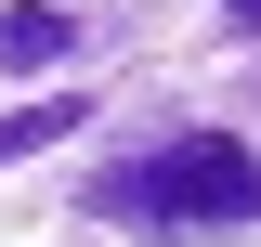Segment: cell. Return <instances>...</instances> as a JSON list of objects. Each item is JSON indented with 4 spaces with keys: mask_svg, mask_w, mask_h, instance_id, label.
I'll list each match as a JSON object with an SVG mask.
<instances>
[{
    "mask_svg": "<svg viewBox=\"0 0 261 247\" xmlns=\"http://www.w3.org/2000/svg\"><path fill=\"white\" fill-rule=\"evenodd\" d=\"M92 221H118V234H235V221H261V156L235 143V130H170V143L118 156V169H92V195H79Z\"/></svg>",
    "mask_w": 261,
    "mask_h": 247,
    "instance_id": "obj_1",
    "label": "cell"
},
{
    "mask_svg": "<svg viewBox=\"0 0 261 247\" xmlns=\"http://www.w3.org/2000/svg\"><path fill=\"white\" fill-rule=\"evenodd\" d=\"M79 39H92V13H65V0H0V65H13V78H53Z\"/></svg>",
    "mask_w": 261,
    "mask_h": 247,
    "instance_id": "obj_2",
    "label": "cell"
},
{
    "mask_svg": "<svg viewBox=\"0 0 261 247\" xmlns=\"http://www.w3.org/2000/svg\"><path fill=\"white\" fill-rule=\"evenodd\" d=\"M79 117H92V91H39V104H13V117H0V169H13V156H39V143H65Z\"/></svg>",
    "mask_w": 261,
    "mask_h": 247,
    "instance_id": "obj_3",
    "label": "cell"
},
{
    "mask_svg": "<svg viewBox=\"0 0 261 247\" xmlns=\"http://www.w3.org/2000/svg\"><path fill=\"white\" fill-rule=\"evenodd\" d=\"M235 26H248V39H261V0H235Z\"/></svg>",
    "mask_w": 261,
    "mask_h": 247,
    "instance_id": "obj_4",
    "label": "cell"
}]
</instances>
